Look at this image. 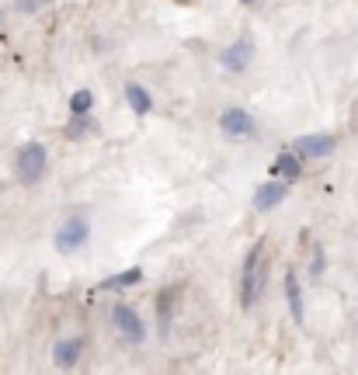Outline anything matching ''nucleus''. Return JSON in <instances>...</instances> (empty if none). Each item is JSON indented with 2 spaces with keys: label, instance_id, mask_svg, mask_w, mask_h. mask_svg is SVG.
Returning a JSON list of instances; mask_svg holds the SVG:
<instances>
[{
  "label": "nucleus",
  "instance_id": "obj_18",
  "mask_svg": "<svg viewBox=\"0 0 358 375\" xmlns=\"http://www.w3.org/2000/svg\"><path fill=\"white\" fill-rule=\"evenodd\" d=\"M320 271H323V250H316V254H313V268H309V274H313V278H320Z\"/></svg>",
  "mask_w": 358,
  "mask_h": 375
},
{
  "label": "nucleus",
  "instance_id": "obj_15",
  "mask_svg": "<svg viewBox=\"0 0 358 375\" xmlns=\"http://www.w3.org/2000/svg\"><path fill=\"white\" fill-rule=\"evenodd\" d=\"M91 129H94V122H91L87 115H74V122L67 125V136H70V139H84Z\"/></svg>",
  "mask_w": 358,
  "mask_h": 375
},
{
  "label": "nucleus",
  "instance_id": "obj_17",
  "mask_svg": "<svg viewBox=\"0 0 358 375\" xmlns=\"http://www.w3.org/2000/svg\"><path fill=\"white\" fill-rule=\"evenodd\" d=\"M49 4V0H15V8L18 11H25V15H32V11H42Z\"/></svg>",
  "mask_w": 358,
  "mask_h": 375
},
{
  "label": "nucleus",
  "instance_id": "obj_11",
  "mask_svg": "<svg viewBox=\"0 0 358 375\" xmlns=\"http://www.w3.org/2000/svg\"><path fill=\"white\" fill-rule=\"evenodd\" d=\"M275 174L285 177V181H296V177L302 174V157H296L292 150H282V153L275 157Z\"/></svg>",
  "mask_w": 358,
  "mask_h": 375
},
{
  "label": "nucleus",
  "instance_id": "obj_12",
  "mask_svg": "<svg viewBox=\"0 0 358 375\" xmlns=\"http://www.w3.org/2000/svg\"><path fill=\"white\" fill-rule=\"evenodd\" d=\"M126 98H129V108H133L136 115H150V112H153V98H150L146 87H139V84H126Z\"/></svg>",
  "mask_w": 358,
  "mask_h": 375
},
{
  "label": "nucleus",
  "instance_id": "obj_10",
  "mask_svg": "<svg viewBox=\"0 0 358 375\" xmlns=\"http://www.w3.org/2000/svg\"><path fill=\"white\" fill-rule=\"evenodd\" d=\"M285 302H289L292 320L302 323L306 316H302V292H299V278H296V271H285Z\"/></svg>",
  "mask_w": 358,
  "mask_h": 375
},
{
  "label": "nucleus",
  "instance_id": "obj_16",
  "mask_svg": "<svg viewBox=\"0 0 358 375\" xmlns=\"http://www.w3.org/2000/svg\"><path fill=\"white\" fill-rule=\"evenodd\" d=\"M91 105H94V94H91V91H77V94L70 98V112H74V115H87Z\"/></svg>",
  "mask_w": 358,
  "mask_h": 375
},
{
  "label": "nucleus",
  "instance_id": "obj_1",
  "mask_svg": "<svg viewBox=\"0 0 358 375\" xmlns=\"http://www.w3.org/2000/svg\"><path fill=\"white\" fill-rule=\"evenodd\" d=\"M268 285V247L264 240H257L247 257H244V268H240V306L244 309H254L261 292Z\"/></svg>",
  "mask_w": 358,
  "mask_h": 375
},
{
  "label": "nucleus",
  "instance_id": "obj_7",
  "mask_svg": "<svg viewBox=\"0 0 358 375\" xmlns=\"http://www.w3.org/2000/svg\"><path fill=\"white\" fill-rule=\"evenodd\" d=\"M250 60H254V42H250V39H237V42L226 46L223 56H219L223 70H230V73H244V70L250 67Z\"/></svg>",
  "mask_w": 358,
  "mask_h": 375
},
{
  "label": "nucleus",
  "instance_id": "obj_19",
  "mask_svg": "<svg viewBox=\"0 0 358 375\" xmlns=\"http://www.w3.org/2000/svg\"><path fill=\"white\" fill-rule=\"evenodd\" d=\"M240 4H254V0H240Z\"/></svg>",
  "mask_w": 358,
  "mask_h": 375
},
{
  "label": "nucleus",
  "instance_id": "obj_20",
  "mask_svg": "<svg viewBox=\"0 0 358 375\" xmlns=\"http://www.w3.org/2000/svg\"><path fill=\"white\" fill-rule=\"evenodd\" d=\"M0 18H4V15H0Z\"/></svg>",
  "mask_w": 358,
  "mask_h": 375
},
{
  "label": "nucleus",
  "instance_id": "obj_2",
  "mask_svg": "<svg viewBox=\"0 0 358 375\" xmlns=\"http://www.w3.org/2000/svg\"><path fill=\"white\" fill-rule=\"evenodd\" d=\"M87 236H91V223H87V216L84 212H74V216H67L63 223H60V229H56V250L60 254H74V250H80L84 243H87Z\"/></svg>",
  "mask_w": 358,
  "mask_h": 375
},
{
  "label": "nucleus",
  "instance_id": "obj_9",
  "mask_svg": "<svg viewBox=\"0 0 358 375\" xmlns=\"http://www.w3.org/2000/svg\"><path fill=\"white\" fill-rule=\"evenodd\" d=\"M80 347H84V340H80V337H67V340H60V344L53 347V361H56L60 368H70V365H77Z\"/></svg>",
  "mask_w": 358,
  "mask_h": 375
},
{
  "label": "nucleus",
  "instance_id": "obj_6",
  "mask_svg": "<svg viewBox=\"0 0 358 375\" xmlns=\"http://www.w3.org/2000/svg\"><path fill=\"white\" fill-rule=\"evenodd\" d=\"M334 136H323V132H309V136H299L296 139V146H292V153L296 157H306V160H323V157H330L334 153Z\"/></svg>",
  "mask_w": 358,
  "mask_h": 375
},
{
  "label": "nucleus",
  "instance_id": "obj_14",
  "mask_svg": "<svg viewBox=\"0 0 358 375\" xmlns=\"http://www.w3.org/2000/svg\"><path fill=\"white\" fill-rule=\"evenodd\" d=\"M174 302H178V292H174V288H164V292L157 295V320H160V333H167V326H171Z\"/></svg>",
  "mask_w": 358,
  "mask_h": 375
},
{
  "label": "nucleus",
  "instance_id": "obj_8",
  "mask_svg": "<svg viewBox=\"0 0 358 375\" xmlns=\"http://www.w3.org/2000/svg\"><path fill=\"white\" fill-rule=\"evenodd\" d=\"M289 198V184H282V181H264V184H257V191H254V209L257 212H271L275 205H282Z\"/></svg>",
  "mask_w": 358,
  "mask_h": 375
},
{
  "label": "nucleus",
  "instance_id": "obj_4",
  "mask_svg": "<svg viewBox=\"0 0 358 375\" xmlns=\"http://www.w3.org/2000/svg\"><path fill=\"white\" fill-rule=\"evenodd\" d=\"M112 320H115V330H119L129 344H143V340H146V326H143L139 313H136L129 302H115Z\"/></svg>",
  "mask_w": 358,
  "mask_h": 375
},
{
  "label": "nucleus",
  "instance_id": "obj_3",
  "mask_svg": "<svg viewBox=\"0 0 358 375\" xmlns=\"http://www.w3.org/2000/svg\"><path fill=\"white\" fill-rule=\"evenodd\" d=\"M46 146L42 143H25L22 150H18V157H15V174H18V181L22 184H35L42 174H46Z\"/></svg>",
  "mask_w": 358,
  "mask_h": 375
},
{
  "label": "nucleus",
  "instance_id": "obj_5",
  "mask_svg": "<svg viewBox=\"0 0 358 375\" xmlns=\"http://www.w3.org/2000/svg\"><path fill=\"white\" fill-rule=\"evenodd\" d=\"M219 129L226 139H250L254 136V115L247 108H226L219 115Z\"/></svg>",
  "mask_w": 358,
  "mask_h": 375
},
{
  "label": "nucleus",
  "instance_id": "obj_13",
  "mask_svg": "<svg viewBox=\"0 0 358 375\" xmlns=\"http://www.w3.org/2000/svg\"><path fill=\"white\" fill-rule=\"evenodd\" d=\"M139 278H143V271H139V268H129V271H119V274L105 278V281L98 285V292H119V288H129V285H136Z\"/></svg>",
  "mask_w": 358,
  "mask_h": 375
}]
</instances>
